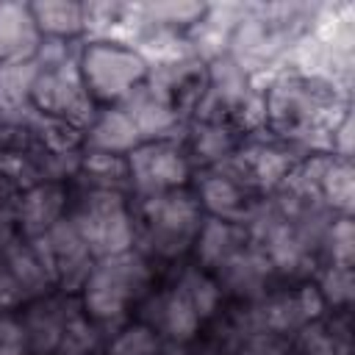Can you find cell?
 Returning <instances> with one entry per match:
<instances>
[{
    "label": "cell",
    "mask_w": 355,
    "mask_h": 355,
    "mask_svg": "<svg viewBox=\"0 0 355 355\" xmlns=\"http://www.w3.org/2000/svg\"><path fill=\"white\" fill-rule=\"evenodd\" d=\"M222 288L216 286V280L200 269V266H189L178 275V280L164 288V291H150L141 305V322L166 341H189L194 338V333L200 330V324L205 319H211L216 313Z\"/></svg>",
    "instance_id": "obj_1"
},
{
    "label": "cell",
    "mask_w": 355,
    "mask_h": 355,
    "mask_svg": "<svg viewBox=\"0 0 355 355\" xmlns=\"http://www.w3.org/2000/svg\"><path fill=\"white\" fill-rule=\"evenodd\" d=\"M263 122L269 119L272 130L283 141H311V136L333 130L338 119H330L336 94L327 83L308 75L277 78L261 97Z\"/></svg>",
    "instance_id": "obj_2"
},
{
    "label": "cell",
    "mask_w": 355,
    "mask_h": 355,
    "mask_svg": "<svg viewBox=\"0 0 355 355\" xmlns=\"http://www.w3.org/2000/svg\"><path fill=\"white\" fill-rule=\"evenodd\" d=\"M153 266L139 250L97 258L80 286V308L94 324L125 319L153 288Z\"/></svg>",
    "instance_id": "obj_3"
},
{
    "label": "cell",
    "mask_w": 355,
    "mask_h": 355,
    "mask_svg": "<svg viewBox=\"0 0 355 355\" xmlns=\"http://www.w3.org/2000/svg\"><path fill=\"white\" fill-rule=\"evenodd\" d=\"M136 219V241L141 244V255L155 258H178L194 247V239L202 225V208L194 191L172 189L164 194L141 197L133 205Z\"/></svg>",
    "instance_id": "obj_4"
},
{
    "label": "cell",
    "mask_w": 355,
    "mask_h": 355,
    "mask_svg": "<svg viewBox=\"0 0 355 355\" xmlns=\"http://www.w3.org/2000/svg\"><path fill=\"white\" fill-rule=\"evenodd\" d=\"M78 72L94 103L116 105L150 75V61L119 39H92L78 50Z\"/></svg>",
    "instance_id": "obj_5"
},
{
    "label": "cell",
    "mask_w": 355,
    "mask_h": 355,
    "mask_svg": "<svg viewBox=\"0 0 355 355\" xmlns=\"http://www.w3.org/2000/svg\"><path fill=\"white\" fill-rule=\"evenodd\" d=\"M67 219L72 222L94 261L128 252L136 244L133 205L128 202L125 191L83 189L80 200L72 205V211H67Z\"/></svg>",
    "instance_id": "obj_6"
},
{
    "label": "cell",
    "mask_w": 355,
    "mask_h": 355,
    "mask_svg": "<svg viewBox=\"0 0 355 355\" xmlns=\"http://www.w3.org/2000/svg\"><path fill=\"white\" fill-rule=\"evenodd\" d=\"M31 103L36 114L69 122L75 128H86L97 111L78 72V55L53 64H36Z\"/></svg>",
    "instance_id": "obj_7"
},
{
    "label": "cell",
    "mask_w": 355,
    "mask_h": 355,
    "mask_svg": "<svg viewBox=\"0 0 355 355\" xmlns=\"http://www.w3.org/2000/svg\"><path fill=\"white\" fill-rule=\"evenodd\" d=\"M194 197H197L200 208L208 211V216L227 219L236 225H247V219L261 205L258 186L244 172L239 153L219 166L202 169V175H197Z\"/></svg>",
    "instance_id": "obj_8"
},
{
    "label": "cell",
    "mask_w": 355,
    "mask_h": 355,
    "mask_svg": "<svg viewBox=\"0 0 355 355\" xmlns=\"http://www.w3.org/2000/svg\"><path fill=\"white\" fill-rule=\"evenodd\" d=\"M125 166H128V191H133L136 200L183 189L191 175V161L175 139L141 141L136 150L125 155Z\"/></svg>",
    "instance_id": "obj_9"
},
{
    "label": "cell",
    "mask_w": 355,
    "mask_h": 355,
    "mask_svg": "<svg viewBox=\"0 0 355 355\" xmlns=\"http://www.w3.org/2000/svg\"><path fill=\"white\" fill-rule=\"evenodd\" d=\"M28 241L36 247L42 263L47 266L53 286H61V291L67 294L80 291L89 269L94 266V255L89 252V247L83 244V239L78 236V230L67 216L55 227H50L44 236L28 239Z\"/></svg>",
    "instance_id": "obj_10"
},
{
    "label": "cell",
    "mask_w": 355,
    "mask_h": 355,
    "mask_svg": "<svg viewBox=\"0 0 355 355\" xmlns=\"http://www.w3.org/2000/svg\"><path fill=\"white\" fill-rule=\"evenodd\" d=\"M69 211L67 189L58 180H33L14 200V225L22 239H39L55 227Z\"/></svg>",
    "instance_id": "obj_11"
},
{
    "label": "cell",
    "mask_w": 355,
    "mask_h": 355,
    "mask_svg": "<svg viewBox=\"0 0 355 355\" xmlns=\"http://www.w3.org/2000/svg\"><path fill=\"white\" fill-rule=\"evenodd\" d=\"M78 308L80 305H72L69 294H67V300L44 294V297L25 302V311L19 313V324L25 330L31 355H55V349L64 338V330Z\"/></svg>",
    "instance_id": "obj_12"
},
{
    "label": "cell",
    "mask_w": 355,
    "mask_h": 355,
    "mask_svg": "<svg viewBox=\"0 0 355 355\" xmlns=\"http://www.w3.org/2000/svg\"><path fill=\"white\" fill-rule=\"evenodd\" d=\"M119 105L128 111L144 141L175 139V130L180 125V108L150 78L141 86H136Z\"/></svg>",
    "instance_id": "obj_13"
},
{
    "label": "cell",
    "mask_w": 355,
    "mask_h": 355,
    "mask_svg": "<svg viewBox=\"0 0 355 355\" xmlns=\"http://www.w3.org/2000/svg\"><path fill=\"white\" fill-rule=\"evenodd\" d=\"M141 141H144L141 133L136 130L133 119L128 116V111L119 103L97 108L94 116L89 119V125L83 128V144L89 153H105V155L125 158Z\"/></svg>",
    "instance_id": "obj_14"
},
{
    "label": "cell",
    "mask_w": 355,
    "mask_h": 355,
    "mask_svg": "<svg viewBox=\"0 0 355 355\" xmlns=\"http://www.w3.org/2000/svg\"><path fill=\"white\" fill-rule=\"evenodd\" d=\"M272 272L275 269L266 261V255L261 252V247L247 241L227 263H222L216 269V286L227 288V291H233L239 297L258 300V297L266 294V283H269Z\"/></svg>",
    "instance_id": "obj_15"
},
{
    "label": "cell",
    "mask_w": 355,
    "mask_h": 355,
    "mask_svg": "<svg viewBox=\"0 0 355 355\" xmlns=\"http://www.w3.org/2000/svg\"><path fill=\"white\" fill-rule=\"evenodd\" d=\"M42 44V33L28 3H0V64L31 61Z\"/></svg>",
    "instance_id": "obj_16"
},
{
    "label": "cell",
    "mask_w": 355,
    "mask_h": 355,
    "mask_svg": "<svg viewBox=\"0 0 355 355\" xmlns=\"http://www.w3.org/2000/svg\"><path fill=\"white\" fill-rule=\"evenodd\" d=\"M250 241V233L244 225L227 222V219H214L205 216L200 225V233L194 239V252L200 261V269L216 272L222 263H227L244 244Z\"/></svg>",
    "instance_id": "obj_17"
},
{
    "label": "cell",
    "mask_w": 355,
    "mask_h": 355,
    "mask_svg": "<svg viewBox=\"0 0 355 355\" xmlns=\"http://www.w3.org/2000/svg\"><path fill=\"white\" fill-rule=\"evenodd\" d=\"M183 150H186L191 166L200 164L202 169H211V166L230 161L239 153V139H236L233 125H227V122L197 119L189 133V144Z\"/></svg>",
    "instance_id": "obj_18"
},
{
    "label": "cell",
    "mask_w": 355,
    "mask_h": 355,
    "mask_svg": "<svg viewBox=\"0 0 355 355\" xmlns=\"http://www.w3.org/2000/svg\"><path fill=\"white\" fill-rule=\"evenodd\" d=\"M36 78V61L0 64V122H28L36 111L31 89Z\"/></svg>",
    "instance_id": "obj_19"
},
{
    "label": "cell",
    "mask_w": 355,
    "mask_h": 355,
    "mask_svg": "<svg viewBox=\"0 0 355 355\" xmlns=\"http://www.w3.org/2000/svg\"><path fill=\"white\" fill-rule=\"evenodd\" d=\"M31 14L36 19L42 39L72 42L86 31L83 3H75V0H39V3H31Z\"/></svg>",
    "instance_id": "obj_20"
},
{
    "label": "cell",
    "mask_w": 355,
    "mask_h": 355,
    "mask_svg": "<svg viewBox=\"0 0 355 355\" xmlns=\"http://www.w3.org/2000/svg\"><path fill=\"white\" fill-rule=\"evenodd\" d=\"M205 6L202 3H147L139 6L136 14L144 25L169 31V33H180L186 28H197L205 17Z\"/></svg>",
    "instance_id": "obj_21"
},
{
    "label": "cell",
    "mask_w": 355,
    "mask_h": 355,
    "mask_svg": "<svg viewBox=\"0 0 355 355\" xmlns=\"http://www.w3.org/2000/svg\"><path fill=\"white\" fill-rule=\"evenodd\" d=\"M161 352H164L161 338L144 322L116 330L105 344V355H161Z\"/></svg>",
    "instance_id": "obj_22"
},
{
    "label": "cell",
    "mask_w": 355,
    "mask_h": 355,
    "mask_svg": "<svg viewBox=\"0 0 355 355\" xmlns=\"http://www.w3.org/2000/svg\"><path fill=\"white\" fill-rule=\"evenodd\" d=\"M352 266H344V263H330L322 277H319V297L324 305H333V308H347L352 302Z\"/></svg>",
    "instance_id": "obj_23"
},
{
    "label": "cell",
    "mask_w": 355,
    "mask_h": 355,
    "mask_svg": "<svg viewBox=\"0 0 355 355\" xmlns=\"http://www.w3.org/2000/svg\"><path fill=\"white\" fill-rule=\"evenodd\" d=\"M352 241H355V236H352L349 216H338L336 222H330L324 236H322V247L330 252V263L352 266V252H355Z\"/></svg>",
    "instance_id": "obj_24"
},
{
    "label": "cell",
    "mask_w": 355,
    "mask_h": 355,
    "mask_svg": "<svg viewBox=\"0 0 355 355\" xmlns=\"http://www.w3.org/2000/svg\"><path fill=\"white\" fill-rule=\"evenodd\" d=\"M0 355H31L19 316H11V311L0 313Z\"/></svg>",
    "instance_id": "obj_25"
},
{
    "label": "cell",
    "mask_w": 355,
    "mask_h": 355,
    "mask_svg": "<svg viewBox=\"0 0 355 355\" xmlns=\"http://www.w3.org/2000/svg\"><path fill=\"white\" fill-rule=\"evenodd\" d=\"M280 336H272V333H261L255 330L250 338H244V344L239 347L236 355H283L280 344H277Z\"/></svg>",
    "instance_id": "obj_26"
}]
</instances>
